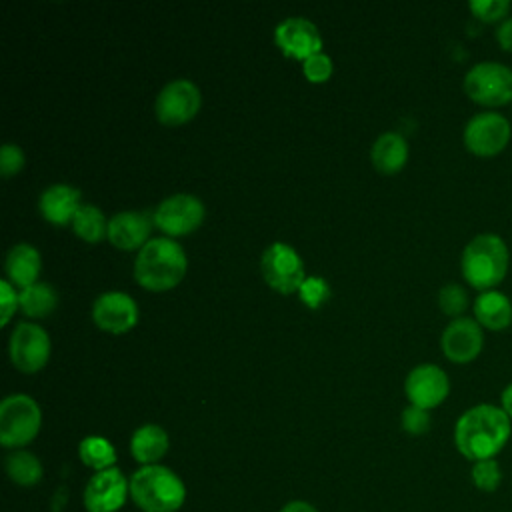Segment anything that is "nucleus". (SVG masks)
<instances>
[{
  "mask_svg": "<svg viewBox=\"0 0 512 512\" xmlns=\"http://www.w3.org/2000/svg\"><path fill=\"white\" fill-rule=\"evenodd\" d=\"M24 166V154L16 144H2L0 148V172L4 178L16 174Z\"/></svg>",
  "mask_w": 512,
  "mask_h": 512,
  "instance_id": "obj_33",
  "label": "nucleus"
},
{
  "mask_svg": "<svg viewBox=\"0 0 512 512\" xmlns=\"http://www.w3.org/2000/svg\"><path fill=\"white\" fill-rule=\"evenodd\" d=\"M16 306H18V294L14 292L12 284L8 280H0V310H2L0 324L2 326L8 324V320L14 314Z\"/></svg>",
  "mask_w": 512,
  "mask_h": 512,
  "instance_id": "obj_34",
  "label": "nucleus"
},
{
  "mask_svg": "<svg viewBox=\"0 0 512 512\" xmlns=\"http://www.w3.org/2000/svg\"><path fill=\"white\" fill-rule=\"evenodd\" d=\"M370 158L378 172L396 174L408 160V144L398 132H384L372 144Z\"/></svg>",
  "mask_w": 512,
  "mask_h": 512,
  "instance_id": "obj_22",
  "label": "nucleus"
},
{
  "mask_svg": "<svg viewBox=\"0 0 512 512\" xmlns=\"http://www.w3.org/2000/svg\"><path fill=\"white\" fill-rule=\"evenodd\" d=\"M260 270L266 284L280 294L298 292L302 282L306 280L302 258L292 246L284 242H272L262 252Z\"/></svg>",
  "mask_w": 512,
  "mask_h": 512,
  "instance_id": "obj_8",
  "label": "nucleus"
},
{
  "mask_svg": "<svg viewBox=\"0 0 512 512\" xmlns=\"http://www.w3.org/2000/svg\"><path fill=\"white\" fill-rule=\"evenodd\" d=\"M150 234V220L142 212L124 210L114 214L108 220V234L106 238L120 250H134L142 248Z\"/></svg>",
  "mask_w": 512,
  "mask_h": 512,
  "instance_id": "obj_17",
  "label": "nucleus"
},
{
  "mask_svg": "<svg viewBox=\"0 0 512 512\" xmlns=\"http://www.w3.org/2000/svg\"><path fill=\"white\" fill-rule=\"evenodd\" d=\"M6 474L18 486H34L42 478V462L28 450H14L6 456Z\"/></svg>",
  "mask_w": 512,
  "mask_h": 512,
  "instance_id": "obj_24",
  "label": "nucleus"
},
{
  "mask_svg": "<svg viewBox=\"0 0 512 512\" xmlns=\"http://www.w3.org/2000/svg\"><path fill=\"white\" fill-rule=\"evenodd\" d=\"M464 92L480 106H506L512 102V70L496 60L478 62L464 76Z\"/></svg>",
  "mask_w": 512,
  "mask_h": 512,
  "instance_id": "obj_5",
  "label": "nucleus"
},
{
  "mask_svg": "<svg viewBox=\"0 0 512 512\" xmlns=\"http://www.w3.org/2000/svg\"><path fill=\"white\" fill-rule=\"evenodd\" d=\"M438 306L446 316L460 318L462 312L468 308V292L456 282L444 284L438 292Z\"/></svg>",
  "mask_w": 512,
  "mask_h": 512,
  "instance_id": "obj_28",
  "label": "nucleus"
},
{
  "mask_svg": "<svg viewBox=\"0 0 512 512\" xmlns=\"http://www.w3.org/2000/svg\"><path fill=\"white\" fill-rule=\"evenodd\" d=\"M280 512H318V510L304 500H292V502L284 504V508Z\"/></svg>",
  "mask_w": 512,
  "mask_h": 512,
  "instance_id": "obj_36",
  "label": "nucleus"
},
{
  "mask_svg": "<svg viewBox=\"0 0 512 512\" xmlns=\"http://www.w3.org/2000/svg\"><path fill=\"white\" fill-rule=\"evenodd\" d=\"M10 360L26 374L38 372L50 358V338L46 330L34 322H20L10 336Z\"/></svg>",
  "mask_w": 512,
  "mask_h": 512,
  "instance_id": "obj_9",
  "label": "nucleus"
},
{
  "mask_svg": "<svg viewBox=\"0 0 512 512\" xmlns=\"http://www.w3.org/2000/svg\"><path fill=\"white\" fill-rule=\"evenodd\" d=\"M154 224L170 236H184L196 230L204 220V204L192 194H172L154 210Z\"/></svg>",
  "mask_w": 512,
  "mask_h": 512,
  "instance_id": "obj_11",
  "label": "nucleus"
},
{
  "mask_svg": "<svg viewBox=\"0 0 512 512\" xmlns=\"http://www.w3.org/2000/svg\"><path fill=\"white\" fill-rule=\"evenodd\" d=\"M402 428L412 434V436H420L424 432L430 430V414L424 408L418 406H408L402 412Z\"/></svg>",
  "mask_w": 512,
  "mask_h": 512,
  "instance_id": "obj_32",
  "label": "nucleus"
},
{
  "mask_svg": "<svg viewBox=\"0 0 512 512\" xmlns=\"http://www.w3.org/2000/svg\"><path fill=\"white\" fill-rule=\"evenodd\" d=\"M200 108V90L186 78L170 80L156 96L154 112L164 126H180L196 116Z\"/></svg>",
  "mask_w": 512,
  "mask_h": 512,
  "instance_id": "obj_10",
  "label": "nucleus"
},
{
  "mask_svg": "<svg viewBox=\"0 0 512 512\" xmlns=\"http://www.w3.org/2000/svg\"><path fill=\"white\" fill-rule=\"evenodd\" d=\"M470 12L482 20V22H504L508 18V12L512 8L510 0H470L468 2Z\"/></svg>",
  "mask_w": 512,
  "mask_h": 512,
  "instance_id": "obj_29",
  "label": "nucleus"
},
{
  "mask_svg": "<svg viewBox=\"0 0 512 512\" xmlns=\"http://www.w3.org/2000/svg\"><path fill=\"white\" fill-rule=\"evenodd\" d=\"M302 72L314 84L326 82L330 78V74H332V60H330V56L318 52V54H314V56L304 60Z\"/></svg>",
  "mask_w": 512,
  "mask_h": 512,
  "instance_id": "obj_30",
  "label": "nucleus"
},
{
  "mask_svg": "<svg viewBox=\"0 0 512 512\" xmlns=\"http://www.w3.org/2000/svg\"><path fill=\"white\" fill-rule=\"evenodd\" d=\"M130 494V480L116 468L94 472L84 488V506L88 512H116Z\"/></svg>",
  "mask_w": 512,
  "mask_h": 512,
  "instance_id": "obj_13",
  "label": "nucleus"
},
{
  "mask_svg": "<svg viewBox=\"0 0 512 512\" xmlns=\"http://www.w3.org/2000/svg\"><path fill=\"white\" fill-rule=\"evenodd\" d=\"M130 498L144 512H176L186 500V486L168 466H140L130 476Z\"/></svg>",
  "mask_w": 512,
  "mask_h": 512,
  "instance_id": "obj_4",
  "label": "nucleus"
},
{
  "mask_svg": "<svg viewBox=\"0 0 512 512\" xmlns=\"http://www.w3.org/2000/svg\"><path fill=\"white\" fill-rule=\"evenodd\" d=\"M500 408L508 414V418L512 420V382L502 390L500 394Z\"/></svg>",
  "mask_w": 512,
  "mask_h": 512,
  "instance_id": "obj_37",
  "label": "nucleus"
},
{
  "mask_svg": "<svg viewBox=\"0 0 512 512\" xmlns=\"http://www.w3.org/2000/svg\"><path fill=\"white\" fill-rule=\"evenodd\" d=\"M472 482L482 492H494L502 482V468L496 462V458L478 460L472 464Z\"/></svg>",
  "mask_w": 512,
  "mask_h": 512,
  "instance_id": "obj_27",
  "label": "nucleus"
},
{
  "mask_svg": "<svg viewBox=\"0 0 512 512\" xmlns=\"http://www.w3.org/2000/svg\"><path fill=\"white\" fill-rule=\"evenodd\" d=\"M92 320L106 332L124 334L136 326L138 306L126 292H104L92 304Z\"/></svg>",
  "mask_w": 512,
  "mask_h": 512,
  "instance_id": "obj_15",
  "label": "nucleus"
},
{
  "mask_svg": "<svg viewBox=\"0 0 512 512\" xmlns=\"http://www.w3.org/2000/svg\"><path fill=\"white\" fill-rule=\"evenodd\" d=\"M78 456L88 468L100 472L114 466L116 448L104 436H86L78 444Z\"/></svg>",
  "mask_w": 512,
  "mask_h": 512,
  "instance_id": "obj_25",
  "label": "nucleus"
},
{
  "mask_svg": "<svg viewBox=\"0 0 512 512\" xmlns=\"http://www.w3.org/2000/svg\"><path fill=\"white\" fill-rule=\"evenodd\" d=\"M510 252L502 236L494 232L476 234L462 250L460 270L464 280L480 290H494L508 274Z\"/></svg>",
  "mask_w": 512,
  "mask_h": 512,
  "instance_id": "obj_2",
  "label": "nucleus"
},
{
  "mask_svg": "<svg viewBox=\"0 0 512 512\" xmlns=\"http://www.w3.org/2000/svg\"><path fill=\"white\" fill-rule=\"evenodd\" d=\"M80 206V190L70 184H52L40 194L38 200L40 214L54 226L72 222Z\"/></svg>",
  "mask_w": 512,
  "mask_h": 512,
  "instance_id": "obj_18",
  "label": "nucleus"
},
{
  "mask_svg": "<svg viewBox=\"0 0 512 512\" xmlns=\"http://www.w3.org/2000/svg\"><path fill=\"white\" fill-rule=\"evenodd\" d=\"M276 46L282 50L284 56L306 60L320 52L322 38L318 28L300 16H292L282 20L274 30Z\"/></svg>",
  "mask_w": 512,
  "mask_h": 512,
  "instance_id": "obj_16",
  "label": "nucleus"
},
{
  "mask_svg": "<svg viewBox=\"0 0 512 512\" xmlns=\"http://www.w3.org/2000/svg\"><path fill=\"white\" fill-rule=\"evenodd\" d=\"M40 254L32 244L20 242L14 244L8 254H6V274H8V282L20 288H26L30 284L36 282L38 274H40Z\"/></svg>",
  "mask_w": 512,
  "mask_h": 512,
  "instance_id": "obj_20",
  "label": "nucleus"
},
{
  "mask_svg": "<svg viewBox=\"0 0 512 512\" xmlns=\"http://www.w3.org/2000/svg\"><path fill=\"white\" fill-rule=\"evenodd\" d=\"M496 42L504 52L512 54V16H508L504 22L496 28Z\"/></svg>",
  "mask_w": 512,
  "mask_h": 512,
  "instance_id": "obj_35",
  "label": "nucleus"
},
{
  "mask_svg": "<svg viewBox=\"0 0 512 512\" xmlns=\"http://www.w3.org/2000/svg\"><path fill=\"white\" fill-rule=\"evenodd\" d=\"M512 434V420L494 404H476L462 412L454 426V444L458 452L472 460L494 458Z\"/></svg>",
  "mask_w": 512,
  "mask_h": 512,
  "instance_id": "obj_1",
  "label": "nucleus"
},
{
  "mask_svg": "<svg viewBox=\"0 0 512 512\" xmlns=\"http://www.w3.org/2000/svg\"><path fill=\"white\" fill-rule=\"evenodd\" d=\"M42 414L28 394H10L0 402V442L6 448H22L40 430Z\"/></svg>",
  "mask_w": 512,
  "mask_h": 512,
  "instance_id": "obj_6",
  "label": "nucleus"
},
{
  "mask_svg": "<svg viewBox=\"0 0 512 512\" xmlns=\"http://www.w3.org/2000/svg\"><path fill=\"white\" fill-rule=\"evenodd\" d=\"M18 306L26 316L42 318L54 312V308L58 306V294L54 286L46 282H34L20 290Z\"/></svg>",
  "mask_w": 512,
  "mask_h": 512,
  "instance_id": "obj_23",
  "label": "nucleus"
},
{
  "mask_svg": "<svg viewBox=\"0 0 512 512\" xmlns=\"http://www.w3.org/2000/svg\"><path fill=\"white\" fill-rule=\"evenodd\" d=\"M512 126L510 120L500 112H478L474 114L462 132V140L468 152L480 158L498 156L510 142Z\"/></svg>",
  "mask_w": 512,
  "mask_h": 512,
  "instance_id": "obj_7",
  "label": "nucleus"
},
{
  "mask_svg": "<svg viewBox=\"0 0 512 512\" xmlns=\"http://www.w3.org/2000/svg\"><path fill=\"white\" fill-rule=\"evenodd\" d=\"M474 320L492 332L506 330L512 324V300L500 290L480 292L472 304Z\"/></svg>",
  "mask_w": 512,
  "mask_h": 512,
  "instance_id": "obj_19",
  "label": "nucleus"
},
{
  "mask_svg": "<svg viewBox=\"0 0 512 512\" xmlns=\"http://www.w3.org/2000/svg\"><path fill=\"white\" fill-rule=\"evenodd\" d=\"M186 274V254L182 246L168 238L148 240L134 260V278L152 292L174 288Z\"/></svg>",
  "mask_w": 512,
  "mask_h": 512,
  "instance_id": "obj_3",
  "label": "nucleus"
},
{
  "mask_svg": "<svg viewBox=\"0 0 512 512\" xmlns=\"http://www.w3.org/2000/svg\"><path fill=\"white\" fill-rule=\"evenodd\" d=\"M72 228H74L76 236L94 244V242H100L108 234V220L96 206L82 204L72 220Z\"/></svg>",
  "mask_w": 512,
  "mask_h": 512,
  "instance_id": "obj_26",
  "label": "nucleus"
},
{
  "mask_svg": "<svg viewBox=\"0 0 512 512\" xmlns=\"http://www.w3.org/2000/svg\"><path fill=\"white\" fill-rule=\"evenodd\" d=\"M300 298L304 304H308L310 308H318L328 296H330V288L322 278H306L298 290Z\"/></svg>",
  "mask_w": 512,
  "mask_h": 512,
  "instance_id": "obj_31",
  "label": "nucleus"
},
{
  "mask_svg": "<svg viewBox=\"0 0 512 512\" xmlns=\"http://www.w3.org/2000/svg\"><path fill=\"white\" fill-rule=\"evenodd\" d=\"M404 392L412 406L430 410L446 400L450 392V380L440 366L418 364L408 372L404 380Z\"/></svg>",
  "mask_w": 512,
  "mask_h": 512,
  "instance_id": "obj_12",
  "label": "nucleus"
},
{
  "mask_svg": "<svg viewBox=\"0 0 512 512\" xmlns=\"http://www.w3.org/2000/svg\"><path fill=\"white\" fill-rule=\"evenodd\" d=\"M130 452L142 466L158 464L168 452V434L158 424H144L134 430L130 438Z\"/></svg>",
  "mask_w": 512,
  "mask_h": 512,
  "instance_id": "obj_21",
  "label": "nucleus"
},
{
  "mask_svg": "<svg viewBox=\"0 0 512 512\" xmlns=\"http://www.w3.org/2000/svg\"><path fill=\"white\" fill-rule=\"evenodd\" d=\"M440 346L444 356L456 364H468L482 352L484 330L482 326L468 316L454 318L446 324L440 336Z\"/></svg>",
  "mask_w": 512,
  "mask_h": 512,
  "instance_id": "obj_14",
  "label": "nucleus"
}]
</instances>
